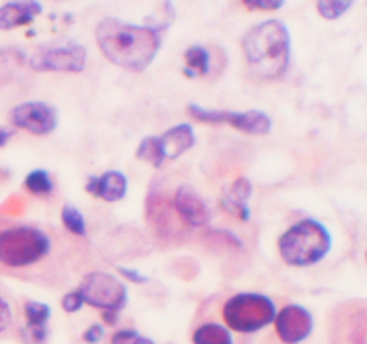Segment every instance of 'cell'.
Returning a JSON list of instances; mask_svg holds the SVG:
<instances>
[{"instance_id":"1","label":"cell","mask_w":367,"mask_h":344,"mask_svg":"<svg viewBox=\"0 0 367 344\" xmlns=\"http://www.w3.org/2000/svg\"><path fill=\"white\" fill-rule=\"evenodd\" d=\"M90 248L56 226L11 223L0 226V267L47 289H61L92 266Z\"/></svg>"},{"instance_id":"2","label":"cell","mask_w":367,"mask_h":344,"mask_svg":"<svg viewBox=\"0 0 367 344\" xmlns=\"http://www.w3.org/2000/svg\"><path fill=\"white\" fill-rule=\"evenodd\" d=\"M95 40L108 61L135 72L145 70L162 49V36L158 31L119 18H104L99 22Z\"/></svg>"},{"instance_id":"3","label":"cell","mask_w":367,"mask_h":344,"mask_svg":"<svg viewBox=\"0 0 367 344\" xmlns=\"http://www.w3.org/2000/svg\"><path fill=\"white\" fill-rule=\"evenodd\" d=\"M242 52L251 78L275 81L290 65V35L279 20H265L249 29L242 40Z\"/></svg>"},{"instance_id":"4","label":"cell","mask_w":367,"mask_h":344,"mask_svg":"<svg viewBox=\"0 0 367 344\" xmlns=\"http://www.w3.org/2000/svg\"><path fill=\"white\" fill-rule=\"evenodd\" d=\"M332 249V235L315 219H301L290 226L278 240L283 262L292 267H308L321 262Z\"/></svg>"},{"instance_id":"5","label":"cell","mask_w":367,"mask_h":344,"mask_svg":"<svg viewBox=\"0 0 367 344\" xmlns=\"http://www.w3.org/2000/svg\"><path fill=\"white\" fill-rule=\"evenodd\" d=\"M276 307L271 298L258 292L235 294L222 307V319L228 330L255 333L275 323Z\"/></svg>"},{"instance_id":"6","label":"cell","mask_w":367,"mask_h":344,"mask_svg":"<svg viewBox=\"0 0 367 344\" xmlns=\"http://www.w3.org/2000/svg\"><path fill=\"white\" fill-rule=\"evenodd\" d=\"M145 217L151 232L162 244L179 246L188 240L190 228H186L185 223L179 219L172 206V199L167 198L158 183H152L147 194Z\"/></svg>"},{"instance_id":"7","label":"cell","mask_w":367,"mask_h":344,"mask_svg":"<svg viewBox=\"0 0 367 344\" xmlns=\"http://www.w3.org/2000/svg\"><path fill=\"white\" fill-rule=\"evenodd\" d=\"M326 344H367V298L346 299L330 310Z\"/></svg>"},{"instance_id":"8","label":"cell","mask_w":367,"mask_h":344,"mask_svg":"<svg viewBox=\"0 0 367 344\" xmlns=\"http://www.w3.org/2000/svg\"><path fill=\"white\" fill-rule=\"evenodd\" d=\"M78 292L81 294L83 302L104 312H119L128 303V289L124 283L102 271L86 273Z\"/></svg>"},{"instance_id":"9","label":"cell","mask_w":367,"mask_h":344,"mask_svg":"<svg viewBox=\"0 0 367 344\" xmlns=\"http://www.w3.org/2000/svg\"><path fill=\"white\" fill-rule=\"evenodd\" d=\"M186 113L203 124H229L231 128L248 133V135H267L272 126L269 115L258 109L228 112V109H206L198 105H190L186 108Z\"/></svg>"},{"instance_id":"10","label":"cell","mask_w":367,"mask_h":344,"mask_svg":"<svg viewBox=\"0 0 367 344\" xmlns=\"http://www.w3.org/2000/svg\"><path fill=\"white\" fill-rule=\"evenodd\" d=\"M36 72H83L86 66V49L79 43L43 45L29 59Z\"/></svg>"},{"instance_id":"11","label":"cell","mask_w":367,"mask_h":344,"mask_svg":"<svg viewBox=\"0 0 367 344\" xmlns=\"http://www.w3.org/2000/svg\"><path fill=\"white\" fill-rule=\"evenodd\" d=\"M9 122L32 135H49L58 126V109L42 101L23 102L9 112Z\"/></svg>"},{"instance_id":"12","label":"cell","mask_w":367,"mask_h":344,"mask_svg":"<svg viewBox=\"0 0 367 344\" xmlns=\"http://www.w3.org/2000/svg\"><path fill=\"white\" fill-rule=\"evenodd\" d=\"M275 328L283 344H299L313 330V317L305 307L287 305L276 314Z\"/></svg>"},{"instance_id":"13","label":"cell","mask_w":367,"mask_h":344,"mask_svg":"<svg viewBox=\"0 0 367 344\" xmlns=\"http://www.w3.org/2000/svg\"><path fill=\"white\" fill-rule=\"evenodd\" d=\"M172 206H174L179 219L190 230L205 228V226L210 225V220H212V210H210V206L188 185H181L176 190L174 198H172Z\"/></svg>"},{"instance_id":"14","label":"cell","mask_w":367,"mask_h":344,"mask_svg":"<svg viewBox=\"0 0 367 344\" xmlns=\"http://www.w3.org/2000/svg\"><path fill=\"white\" fill-rule=\"evenodd\" d=\"M86 190L108 203L120 201L128 192V178L119 170H108L102 176H90Z\"/></svg>"},{"instance_id":"15","label":"cell","mask_w":367,"mask_h":344,"mask_svg":"<svg viewBox=\"0 0 367 344\" xmlns=\"http://www.w3.org/2000/svg\"><path fill=\"white\" fill-rule=\"evenodd\" d=\"M42 4L29 0V2H8L0 6V31L29 25L36 16L42 13Z\"/></svg>"},{"instance_id":"16","label":"cell","mask_w":367,"mask_h":344,"mask_svg":"<svg viewBox=\"0 0 367 344\" xmlns=\"http://www.w3.org/2000/svg\"><path fill=\"white\" fill-rule=\"evenodd\" d=\"M253 194V186L249 183V179L239 178L235 179L231 186L228 189V192L222 196V208L228 213L235 215L239 220H249L251 217V210H249V198Z\"/></svg>"},{"instance_id":"17","label":"cell","mask_w":367,"mask_h":344,"mask_svg":"<svg viewBox=\"0 0 367 344\" xmlns=\"http://www.w3.org/2000/svg\"><path fill=\"white\" fill-rule=\"evenodd\" d=\"M158 140L165 160H176L192 149L195 143V133L190 124H178L158 136Z\"/></svg>"},{"instance_id":"18","label":"cell","mask_w":367,"mask_h":344,"mask_svg":"<svg viewBox=\"0 0 367 344\" xmlns=\"http://www.w3.org/2000/svg\"><path fill=\"white\" fill-rule=\"evenodd\" d=\"M210 51L203 45H192L185 51L186 69L183 70L186 78H198L210 72Z\"/></svg>"},{"instance_id":"19","label":"cell","mask_w":367,"mask_h":344,"mask_svg":"<svg viewBox=\"0 0 367 344\" xmlns=\"http://www.w3.org/2000/svg\"><path fill=\"white\" fill-rule=\"evenodd\" d=\"M193 344H235L233 336L226 326L217 323H205L195 328L192 336Z\"/></svg>"},{"instance_id":"20","label":"cell","mask_w":367,"mask_h":344,"mask_svg":"<svg viewBox=\"0 0 367 344\" xmlns=\"http://www.w3.org/2000/svg\"><path fill=\"white\" fill-rule=\"evenodd\" d=\"M136 158L151 163L156 169L162 167L163 162H165V156H163L158 136H145V138L140 142L138 149H136Z\"/></svg>"},{"instance_id":"21","label":"cell","mask_w":367,"mask_h":344,"mask_svg":"<svg viewBox=\"0 0 367 344\" xmlns=\"http://www.w3.org/2000/svg\"><path fill=\"white\" fill-rule=\"evenodd\" d=\"M61 223L66 232L73 237L85 239L86 237V223L83 213L73 205H65L61 210Z\"/></svg>"},{"instance_id":"22","label":"cell","mask_w":367,"mask_h":344,"mask_svg":"<svg viewBox=\"0 0 367 344\" xmlns=\"http://www.w3.org/2000/svg\"><path fill=\"white\" fill-rule=\"evenodd\" d=\"M23 185L29 192L36 194V196H47V194H51L54 190V182H52L51 174L43 169H36L29 172Z\"/></svg>"},{"instance_id":"23","label":"cell","mask_w":367,"mask_h":344,"mask_svg":"<svg viewBox=\"0 0 367 344\" xmlns=\"http://www.w3.org/2000/svg\"><path fill=\"white\" fill-rule=\"evenodd\" d=\"M351 6L353 2H348V0H321V2H317V11L323 18L337 20L344 15Z\"/></svg>"},{"instance_id":"24","label":"cell","mask_w":367,"mask_h":344,"mask_svg":"<svg viewBox=\"0 0 367 344\" xmlns=\"http://www.w3.org/2000/svg\"><path fill=\"white\" fill-rule=\"evenodd\" d=\"M23 314L28 317L29 325H47L51 317V307L40 302H25Z\"/></svg>"},{"instance_id":"25","label":"cell","mask_w":367,"mask_h":344,"mask_svg":"<svg viewBox=\"0 0 367 344\" xmlns=\"http://www.w3.org/2000/svg\"><path fill=\"white\" fill-rule=\"evenodd\" d=\"M23 344H45L49 339V328L47 325H29L20 330Z\"/></svg>"},{"instance_id":"26","label":"cell","mask_w":367,"mask_h":344,"mask_svg":"<svg viewBox=\"0 0 367 344\" xmlns=\"http://www.w3.org/2000/svg\"><path fill=\"white\" fill-rule=\"evenodd\" d=\"M83 305H85V302H83L81 294L78 292V290H72V292L65 294L61 299V307L65 312L68 314H73V312H79V310L83 309Z\"/></svg>"},{"instance_id":"27","label":"cell","mask_w":367,"mask_h":344,"mask_svg":"<svg viewBox=\"0 0 367 344\" xmlns=\"http://www.w3.org/2000/svg\"><path fill=\"white\" fill-rule=\"evenodd\" d=\"M243 6L249 9H260V11H276L283 8V0H243Z\"/></svg>"},{"instance_id":"28","label":"cell","mask_w":367,"mask_h":344,"mask_svg":"<svg viewBox=\"0 0 367 344\" xmlns=\"http://www.w3.org/2000/svg\"><path fill=\"white\" fill-rule=\"evenodd\" d=\"M138 337H140V333L133 328L119 330V332L113 333L112 344H135Z\"/></svg>"},{"instance_id":"29","label":"cell","mask_w":367,"mask_h":344,"mask_svg":"<svg viewBox=\"0 0 367 344\" xmlns=\"http://www.w3.org/2000/svg\"><path fill=\"white\" fill-rule=\"evenodd\" d=\"M13 323V310L9 307V303L4 298H0V333L6 332V330L11 326Z\"/></svg>"},{"instance_id":"30","label":"cell","mask_w":367,"mask_h":344,"mask_svg":"<svg viewBox=\"0 0 367 344\" xmlns=\"http://www.w3.org/2000/svg\"><path fill=\"white\" fill-rule=\"evenodd\" d=\"M102 337H104V326L102 325H92L85 333H83V340L88 344L101 343Z\"/></svg>"},{"instance_id":"31","label":"cell","mask_w":367,"mask_h":344,"mask_svg":"<svg viewBox=\"0 0 367 344\" xmlns=\"http://www.w3.org/2000/svg\"><path fill=\"white\" fill-rule=\"evenodd\" d=\"M116 271L124 276L126 280H129L131 283H138V285H143V283L149 282V278H147V276L140 275V273L135 271V269H128V267H116Z\"/></svg>"},{"instance_id":"32","label":"cell","mask_w":367,"mask_h":344,"mask_svg":"<svg viewBox=\"0 0 367 344\" xmlns=\"http://www.w3.org/2000/svg\"><path fill=\"white\" fill-rule=\"evenodd\" d=\"M13 135H15V131H13V129L0 128V147H4L6 143H8L9 140L13 138Z\"/></svg>"},{"instance_id":"33","label":"cell","mask_w":367,"mask_h":344,"mask_svg":"<svg viewBox=\"0 0 367 344\" xmlns=\"http://www.w3.org/2000/svg\"><path fill=\"white\" fill-rule=\"evenodd\" d=\"M102 319L106 321V325H116V321H119V312H104L102 314Z\"/></svg>"},{"instance_id":"34","label":"cell","mask_w":367,"mask_h":344,"mask_svg":"<svg viewBox=\"0 0 367 344\" xmlns=\"http://www.w3.org/2000/svg\"><path fill=\"white\" fill-rule=\"evenodd\" d=\"M135 344H156V343H155V340H151V339H147V337L140 336L138 339H136Z\"/></svg>"},{"instance_id":"35","label":"cell","mask_w":367,"mask_h":344,"mask_svg":"<svg viewBox=\"0 0 367 344\" xmlns=\"http://www.w3.org/2000/svg\"><path fill=\"white\" fill-rule=\"evenodd\" d=\"M366 260H367V251H366Z\"/></svg>"}]
</instances>
